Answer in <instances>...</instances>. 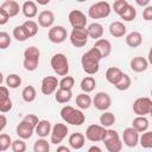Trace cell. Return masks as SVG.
Here are the masks:
<instances>
[{
  "instance_id": "obj_50",
  "label": "cell",
  "mask_w": 152,
  "mask_h": 152,
  "mask_svg": "<svg viewBox=\"0 0 152 152\" xmlns=\"http://www.w3.org/2000/svg\"><path fill=\"white\" fill-rule=\"evenodd\" d=\"M8 19H10V17L6 14V12H5L4 10L0 8V25H5V24H7Z\"/></svg>"
},
{
  "instance_id": "obj_12",
  "label": "cell",
  "mask_w": 152,
  "mask_h": 152,
  "mask_svg": "<svg viewBox=\"0 0 152 152\" xmlns=\"http://www.w3.org/2000/svg\"><path fill=\"white\" fill-rule=\"evenodd\" d=\"M68 19H69V23L72 26V28H76V27H86V25H87V17L80 10L71 11L69 13V15H68Z\"/></svg>"
},
{
  "instance_id": "obj_39",
  "label": "cell",
  "mask_w": 152,
  "mask_h": 152,
  "mask_svg": "<svg viewBox=\"0 0 152 152\" xmlns=\"http://www.w3.org/2000/svg\"><path fill=\"white\" fill-rule=\"evenodd\" d=\"M23 26H24V28L26 30V32H27V34H28L30 38H31V37H34V36L37 34V32H38V25H37V23L33 21V20H26V21L23 24Z\"/></svg>"
},
{
  "instance_id": "obj_30",
  "label": "cell",
  "mask_w": 152,
  "mask_h": 152,
  "mask_svg": "<svg viewBox=\"0 0 152 152\" xmlns=\"http://www.w3.org/2000/svg\"><path fill=\"white\" fill-rule=\"evenodd\" d=\"M80 87H81V89H82L86 94H88V93H90V91H93V90L95 89V87H96V81H95V78L91 77V76H86V77L81 81Z\"/></svg>"
},
{
  "instance_id": "obj_26",
  "label": "cell",
  "mask_w": 152,
  "mask_h": 152,
  "mask_svg": "<svg viewBox=\"0 0 152 152\" xmlns=\"http://www.w3.org/2000/svg\"><path fill=\"white\" fill-rule=\"evenodd\" d=\"M51 128H52V127H51L50 121H48V120H40V121L37 124L34 131H36V133H37L40 138H45V137H48V135L51 133Z\"/></svg>"
},
{
  "instance_id": "obj_1",
  "label": "cell",
  "mask_w": 152,
  "mask_h": 152,
  "mask_svg": "<svg viewBox=\"0 0 152 152\" xmlns=\"http://www.w3.org/2000/svg\"><path fill=\"white\" fill-rule=\"evenodd\" d=\"M101 59L102 57L95 48H91L86 53H83L81 58V64H82L84 72H87L88 75H95L100 69Z\"/></svg>"
},
{
  "instance_id": "obj_31",
  "label": "cell",
  "mask_w": 152,
  "mask_h": 152,
  "mask_svg": "<svg viewBox=\"0 0 152 152\" xmlns=\"http://www.w3.org/2000/svg\"><path fill=\"white\" fill-rule=\"evenodd\" d=\"M71 97H72L71 90H66V89H62V88H59V89L56 91V94H55L56 101H57L58 103H62V104L69 102V101L71 100Z\"/></svg>"
},
{
  "instance_id": "obj_33",
  "label": "cell",
  "mask_w": 152,
  "mask_h": 152,
  "mask_svg": "<svg viewBox=\"0 0 152 152\" xmlns=\"http://www.w3.org/2000/svg\"><path fill=\"white\" fill-rule=\"evenodd\" d=\"M115 122V115L112 112H103L100 116V124L102 127H110Z\"/></svg>"
},
{
  "instance_id": "obj_15",
  "label": "cell",
  "mask_w": 152,
  "mask_h": 152,
  "mask_svg": "<svg viewBox=\"0 0 152 152\" xmlns=\"http://www.w3.org/2000/svg\"><path fill=\"white\" fill-rule=\"evenodd\" d=\"M12 109V100L7 87L0 86V113H7Z\"/></svg>"
},
{
  "instance_id": "obj_42",
  "label": "cell",
  "mask_w": 152,
  "mask_h": 152,
  "mask_svg": "<svg viewBox=\"0 0 152 152\" xmlns=\"http://www.w3.org/2000/svg\"><path fill=\"white\" fill-rule=\"evenodd\" d=\"M58 86H59V88H62V89L71 90L72 87L75 86V80H74V77H71V76H64V77L59 81Z\"/></svg>"
},
{
  "instance_id": "obj_14",
  "label": "cell",
  "mask_w": 152,
  "mask_h": 152,
  "mask_svg": "<svg viewBox=\"0 0 152 152\" xmlns=\"http://www.w3.org/2000/svg\"><path fill=\"white\" fill-rule=\"evenodd\" d=\"M122 141L128 147H135L139 142V133L133 127H127L124 129Z\"/></svg>"
},
{
  "instance_id": "obj_8",
  "label": "cell",
  "mask_w": 152,
  "mask_h": 152,
  "mask_svg": "<svg viewBox=\"0 0 152 152\" xmlns=\"http://www.w3.org/2000/svg\"><path fill=\"white\" fill-rule=\"evenodd\" d=\"M107 129L101 125H90L86 131V138L93 142L102 141L106 137Z\"/></svg>"
},
{
  "instance_id": "obj_27",
  "label": "cell",
  "mask_w": 152,
  "mask_h": 152,
  "mask_svg": "<svg viewBox=\"0 0 152 152\" xmlns=\"http://www.w3.org/2000/svg\"><path fill=\"white\" fill-rule=\"evenodd\" d=\"M21 11H23V14H24L26 18H30V19H31V18H34V17L37 15V12H38L36 2H33V1H31V0L25 1V2L23 4Z\"/></svg>"
},
{
  "instance_id": "obj_4",
  "label": "cell",
  "mask_w": 152,
  "mask_h": 152,
  "mask_svg": "<svg viewBox=\"0 0 152 152\" xmlns=\"http://www.w3.org/2000/svg\"><path fill=\"white\" fill-rule=\"evenodd\" d=\"M110 5L107 1H99L93 4L88 10V15L91 19H102L107 18L110 14Z\"/></svg>"
},
{
  "instance_id": "obj_7",
  "label": "cell",
  "mask_w": 152,
  "mask_h": 152,
  "mask_svg": "<svg viewBox=\"0 0 152 152\" xmlns=\"http://www.w3.org/2000/svg\"><path fill=\"white\" fill-rule=\"evenodd\" d=\"M152 110V100L150 97H139L133 102V112L138 116H145Z\"/></svg>"
},
{
  "instance_id": "obj_37",
  "label": "cell",
  "mask_w": 152,
  "mask_h": 152,
  "mask_svg": "<svg viewBox=\"0 0 152 152\" xmlns=\"http://www.w3.org/2000/svg\"><path fill=\"white\" fill-rule=\"evenodd\" d=\"M33 152H50V144L44 138L38 139L33 144Z\"/></svg>"
},
{
  "instance_id": "obj_17",
  "label": "cell",
  "mask_w": 152,
  "mask_h": 152,
  "mask_svg": "<svg viewBox=\"0 0 152 152\" xmlns=\"http://www.w3.org/2000/svg\"><path fill=\"white\" fill-rule=\"evenodd\" d=\"M93 48H95L100 52V55H101L102 58L108 57L110 55V52H112V44H110V42L108 39H104V38L97 39L95 42V44H94Z\"/></svg>"
},
{
  "instance_id": "obj_44",
  "label": "cell",
  "mask_w": 152,
  "mask_h": 152,
  "mask_svg": "<svg viewBox=\"0 0 152 152\" xmlns=\"http://www.w3.org/2000/svg\"><path fill=\"white\" fill-rule=\"evenodd\" d=\"M11 147H12L13 152H25L26 151V144L23 139H17V140L12 141Z\"/></svg>"
},
{
  "instance_id": "obj_32",
  "label": "cell",
  "mask_w": 152,
  "mask_h": 152,
  "mask_svg": "<svg viewBox=\"0 0 152 152\" xmlns=\"http://www.w3.org/2000/svg\"><path fill=\"white\" fill-rule=\"evenodd\" d=\"M37 93L33 86H26L21 91V97L25 102H33L36 100Z\"/></svg>"
},
{
  "instance_id": "obj_48",
  "label": "cell",
  "mask_w": 152,
  "mask_h": 152,
  "mask_svg": "<svg viewBox=\"0 0 152 152\" xmlns=\"http://www.w3.org/2000/svg\"><path fill=\"white\" fill-rule=\"evenodd\" d=\"M23 120H24V121H26V122H28L30 125H32L34 128H36L37 124L39 122L38 116H37V115H34V114H27V115H25V116H24V119H23Z\"/></svg>"
},
{
  "instance_id": "obj_3",
  "label": "cell",
  "mask_w": 152,
  "mask_h": 152,
  "mask_svg": "<svg viewBox=\"0 0 152 152\" xmlns=\"http://www.w3.org/2000/svg\"><path fill=\"white\" fill-rule=\"evenodd\" d=\"M50 64L53 71L59 76H68L69 72V62L64 53H55L51 57Z\"/></svg>"
},
{
  "instance_id": "obj_55",
  "label": "cell",
  "mask_w": 152,
  "mask_h": 152,
  "mask_svg": "<svg viewBox=\"0 0 152 152\" xmlns=\"http://www.w3.org/2000/svg\"><path fill=\"white\" fill-rule=\"evenodd\" d=\"M2 82H4V75H2V72L0 71V86L2 84Z\"/></svg>"
},
{
  "instance_id": "obj_40",
  "label": "cell",
  "mask_w": 152,
  "mask_h": 152,
  "mask_svg": "<svg viewBox=\"0 0 152 152\" xmlns=\"http://www.w3.org/2000/svg\"><path fill=\"white\" fill-rule=\"evenodd\" d=\"M141 145V147L144 148H151L152 147V132L146 131L145 133H142V135L139 138V142Z\"/></svg>"
},
{
  "instance_id": "obj_23",
  "label": "cell",
  "mask_w": 152,
  "mask_h": 152,
  "mask_svg": "<svg viewBox=\"0 0 152 152\" xmlns=\"http://www.w3.org/2000/svg\"><path fill=\"white\" fill-rule=\"evenodd\" d=\"M126 31H127V28L124 25V23H121V21H113L109 25V33L115 38L124 37L126 34Z\"/></svg>"
},
{
  "instance_id": "obj_22",
  "label": "cell",
  "mask_w": 152,
  "mask_h": 152,
  "mask_svg": "<svg viewBox=\"0 0 152 152\" xmlns=\"http://www.w3.org/2000/svg\"><path fill=\"white\" fill-rule=\"evenodd\" d=\"M84 142H86V137L82 134V133H72L70 137H69V145L71 148L74 150H80L84 146Z\"/></svg>"
},
{
  "instance_id": "obj_24",
  "label": "cell",
  "mask_w": 152,
  "mask_h": 152,
  "mask_svg": "<svg viewBox=\"0 0 152 152\" xmlns=\"http://www.w3.org/2000/svg\"><path fill=\"white\" fill-rule=\"evenodd\" d=\"M87 28V32H88V37L90 38H94V39H100L103 34V26L99 23H91L90 25H88Z\"/></svg>"
},
{
  "instance_id": "obj_41",
  "label": "cell",
  "mask_w": 152,
  "mask_h": 152,
  "mask_svg": "<svg viewBox=\"0 0 152 152\" xmlns=\"http://www.w3.org/2000/svg\"><path fill=\"white\" fill-rule=\"evenodd\" d=\"M131 83H132V81H131V77L128 76V75H126V74H124L122 75V77H121V80L114 86L118 90H127L129 87H131Z\"/></svg>"
},
{
  "instance_id": "obj_43",
  "label": "cell",
  "mask_w": 152,
  "mask_h": 152,
  "mask_svg": "<svg viewBox=\"0 0 152 152\" xmlns=\"http://www.w3.org/2000/svg\"><path fill=\"white\" fill-rule=\"evenodd\" d=\"M11 144H12V140L8 134H5V133L0 134V152L8 150Z\"/></svg>"
},
{
  "instance_id": "obj_18",
  "label": "cell",
  "mask_w": 152,
  "mask_h": 152,
  "mask_svg": "<svg viewBox=\"0 0 152 152\" xmlns=\"http://www.w3.org/2000/svg\"><path fill=\"white\" fill-rule=\"evenodd\" d=\"M0 8L4 10V11L6 12V14H7L10 18L15 17V15L19 13V11H20L19 4H18L17 1H14V0H6V1H4V2L1 4Z\"/></svg>"
},
{
  "instance_id": "obj_54",
  "label": "cell",
  "mask_w": 152,
  "mask_h": 152,
  "mask_svg": "<svg viewBox=\"0 0 152 152\" xmlns=\"http://www.w3.org/2000/svg\"><path fill=\"white\" fill-rule=\"evenodd\" d=\"M88 152H102V150L99 146H91V147H89Z\"/></svg>"
},
{
  "instance_id": "obj_29",
  "label": "cell",
  "mask_w": 152,
  "mask_h": 152,
  "mask_svg": "<svg viewBox=\"0 0 152 152\" xmlns=\"http://www.w3.org/2000/svg\"><path fill=\"white\" fill-rule=\"evenodd\" d=\"M93 103V100L91 97L86 94V93H82V94H78L76 96V106L81 109H88Z\"/></svg>"
},
{
  "instance_id": "obj_38",
  "label": "cell",
  "mask_w": 152,
  "mask_h": 152,
  "mask_svg": "<svg viewBox=\"0 0 152 152\" xmlns=\"http://www.w3.org/2000/svg\"><path fill=\"white\" fill-rule=\"evenodd\" d=\"M120 17H121V19H124L125 21H132V20H134L135 17H137V10H135V7L128 4L127 7L125 8L124 13H122Z\"/></svg>"
},
{
  "instance_id": "obj_2",
  "label": "cell",
  "mask_w": 152,
  "mask_h": 152,
  "mask_svg": "<svg viewBox=\"0 0 152 152\" xmlns=\"http://www.w3.org/2000/svg\"><path fill=\"white\" fill-rule=\"evenodd\" d=\"M61 118L66 124H70L74 126H81L86 121L84 114L80 109H76L71 106H64L61 109Z\"/></svg>"
},
{
  "instance_id": "obj_6",
  "label": "cell",
  "mask_w": 152,
  "mask_h": 152,
  "mask_svg": "<svg viewBox=\"0 0 152 152\" xmlns=\"http://www.w3.org/2000/svg\"><path fill=\"white\" fill-rule=\"evenodd\" d=\"M88 32L86 27H76L72 28L70 33V43L75 48H83L88 42Z\"/></svg>"
},
{
  "instance_id": "obj_46",
  "label": "cell",
  "mask_w": 152,
  "mask_h": 152,
  "mask_svg": "<svg viewBox=\"0 0 152 152\" xmlns=\"http://www.w3.org/2000/svg\"><path fill=\"white\" fill-rule=\"evenodd\" d=\"M11 45V37L7 32H0V49L5 50Z\"/></svg>"
},
{
  "instance_id": "obj_53",
  "label": "cell",
  "mask_w": 152,
  "mask_h": 152,
  "mask_svg": "<svg viewBox=\"0 0 152 152\" xmlns=\"http://www.w3.org/2000/svg\"><path fill=\"white\" fill-rule=\"evenodd\" d=\"M137 4H138L139 6H148V5H150V0H144V1L137 0Z\"/></svg>"
},
{
  "instance_id": "obj_9",
  "label": "cell",
  "mask_w": 152,
  "mask_h": 152,
  "mask_svg": "<svg viewBox=\"0 0 152 152\" xmlns=\"http://www.w3.org/2000/svg\"><path fill=\"white\" fill-rule=\"evenodd\" d=\"M66 30L61 26V25H57V26H52L50 30H49V33H48V38L51 43H55V44H61L63 43L65 39H66Z\"/></svg>"
},
{
  "instance_id": "obj_35",
  "label": "cell",
  "mask_w": 152,
  "mask_h": 152,
  "mask_svg": "<svg viewBox=\"0 0 152 152\" xmlns=\"http://www.w3.org/2000/svg\"><path fill=\"white\" fill-rule=\"evenodd\" d=\"M13 37H14L18 42H25V40H27V39L30 38L28 34H27V32H26V30L24 28L23 25L15 26V27L13 28Z\"/></svg>"
},
{
  "instance_id": "obj_25",
  "label": "cell",
  "mask_w": 152,
  "mask_h": 152,
  "mask_svg": "<svg viewBox=\"0 0 152 152\" xmlns=\"http://www.w3.org/2000/svg\"><path fill=\"white\" fill-rule=\"evenodd\" d=\"M142 43V36L138 31H133L126 36V44L129 48H138Z\"/></svg>"
},
{
  "instance_id": "obj_45",
  "label": "cell",
  "mask_w": 152,
  "mask_h": 152,
  "mask_svg": "<svg viewBox=\"0 0 152 152\" xmlns=\"http://www.w3.org/2000/svg\"><path fill=\"white\" fill-rule=\"evenodd\" d=\"M127 5H128V2H127L126 0H116V1L113 4V10H114V12H115L116 14L121 15V14L124 13L125 8L127 7Z\"/></svg>"
},
{
  "instance_id": "obj_52",
  "label": "cell",
  "mask_w": 152,
  "mask_h": 152,
  "mask_svg": "<svg viewBox=\"0 0 152 152\" xmlns=\"http://www.w3.org/2000/svg\"><path fill=\"white\" fill-rule=\"evenodd\" d=\"M56 152H70V148L66 146H59V147H57Z\"/></svg>"
},
{
  "instance_id": "obj_34",
  "label": "cell",
  "mask_w": 152,
  "mask_h": 152,
  "mask_svg": "<svg viewBox=\"0 0 152 152\" xmlns=\"http://www.w3.org/2000/svg\"><path fill=\"white\" fill-rule=\"evenodd\" d=\"M21 84V77L17 74H10L6 77V86L11 89H17Z\"/></svg>"
},
{
  "instance_id": "obj_19",
  "label": "cell",
  "mask_w": 152,
  "mask_h": 152,
  "mask_svg": "<svg viewBox=\"0 0 152 152\" xmlns=\"http://www.w3.org/2000/svg\"><path fill=\"white\" fill-rule=\"evenodd\" d=\"M129 66L131 69L134 71V72H142L147 69L148 66V62L145 57H141V56H137L134 58L131 59V63H129Z\"/></svg>"
},
{
  "instance_id": "obj_36",
  "label": "cell",
  "mask_w": 152,
  "mask_h": 152,
  "mask_svg": "<svg viewBox=\"0 0 152 152\" xmlns=\"http://www.w3.org/2000/svg\"><path fill=\"white\" fill-rule=\"evenodd\" d=\"M40 57V51L38 48L36 46H28L26 48V50L24 51V59H34V61H39Z\"/></svg>"
},
{
  "instance_id": "obj_5",
  "label": "cell",
  "mask_w": 152,
  "mask_h": 152,
  "mask_svg": "<svg viewBox=\"0 0 152 152\" xmlns=\"http://www.w3.org/2000/svg\"><path fill=\"white\" fill-rule=\"evenodd\" d=\"M102 141L104 142V146L108 152H120L122 148V142L120 140L119 133L114 129H107L106 137Z\"/></svg>"
},
{
  "instance_id": "obj_20",
  "label": "cell",
  "mask_w": 152,
  "mask_h": 152,
  "mask_svg": "<svg viewBox=\"0 0 152 152\" xmlns=\"http://www.w3.org/2000/svg\"><path fill=\"white\" fill-rule=\"evenodd\" d=\"M53 21H55V15H53V13L51 11L45 10V11H42L38 14V24L42 27H45V28L51 27Z\"/></svg>"
},
{
  "instance_id": "obj_10",
  "label": "cell",
  "mask_w": 152,
  "mask_h": 152,
  "mask_svg": "<svg viewBox=\"0 0 152 152\" xmlns=\"http://www.w3.org/2000/svg\"><path fill=\"white\" fill-rule=\"evenodd\" d=\"M91 104H94V107H95L96 109L106 112V110L110 107V104H112V99H110V96H109L107 93L100 91V93H97V94L94 96Z\"/></svg>"
},
{
  "instance_id": "obj_49",
  "label": "cell",
  "mask_w": 152,
  "mask_h": 152,
  "mask_svg": "<svg viewBox=\"0 0 152 152\" xmlns=\"http://www.w3.org/2000/svg\"><path fill=\"white\" fill-rule=\"evenodd\" d=\"M142 18L146 21L152 20V6L151 5H148V6H146L144 8V11H142Z\"/></svg>"
},
{
  "instance_id": "obj_13",
  "label": "cell",
  "mask_w": 152,
  "mask_h": 152,
  "mask_svg": "<svg viewBox=\"0 0 152 152\" xmlns=\"http://www.w3.org/2000/svg\"><path fill=\"white\" fill-rule=\"evenodd\" d=\"M59 81L57 80V77L55 76H46L42 80V86H40V90L44 95H51L56 91L57 87H58Z\"/></svg>"
},
{
  "instance_id": "obj_16",
  "label": "cell",
  "mask_w": 152,
  "mask_h": 152,
  "mask_svg": "<svg viewBox=\"0 0 152 152\" xmlns=\"http://www.w3.org/2000/svg\"><path fill=\"white\" fill-rule=\"evenodd\" d=\"M33 132H34V127H33L32 125H30L28 122L24 121V120H21V121L19 122V125L17 126V134H18V137H19L20 139H23V140L30 139V138L32 137Z\"/></svg>"
},
{
  "instance_id": "obj_11",
  "label": "cell",
  "mask_w": 152,
  "mask_h": 152,
  "mask_svg": "<svg viewBox=\"0 0 152 152\" xmlns=\"http://www.w3.org/2000/svg\"><path fill=\"white\" fill-rule=\"evenodd\" d=\"M68 131L69 129H68L66 125H64V124H56L51 128V133H50V135H51V142L55 144V145L62 142V140L66 137Z\"/></svg>"
},
{
  "instance_id": "obj_51",
  "label": "cell",
  "mask_w": 152,
  "mask_h": 152,
  "mask_svg": "<svg viewBox=\"0 0 152 152\" xmlns=\"http://www.w3.org/2000/svg\"><path fill=\"white\" fill-rule=\"evenodd\" d=\"M7 125V118L4 114H0V132L6 127Z\"/></svg>"
},
{
  "instance_id": "obj_28",
  "label": "cell",
  "mask_w": 152,
  "mask_h": 152,
  "mask_svg": "<svg viewBox=\"0 0 152 152\" xmlns=\"http://www.w3.org/2000/svg\"><path fill=\"white\" fill-rule=\"evenodd\" d=\"M150 124H148V120L145 118V116H137L133 119V122H132V127L138 132V133H141V132H146L147 128H148Z\"/></svg>"
},
{
  "instance_id": "obj_21",
  "label": "cell",
  "mask_w": 152,
  "mask_h": 152,
  "mask_svg": "<svg viewBox=\"0 0 152 152\" xmlns=\"http://www.w3.org/2000/svg\"><path fill=\"white\" fill-rule=\"evenodd\" d=\"M122 75H124V72H122L119 68H116V66H110V68H108L107 71H106V80H107L110 84L115 86V84L121 80Z\"/></svg>"
},
{
  "instance_id": "obj_47",
  "label": "cell",
  "mask_w": 152,
  "mask_h": 152,
  "mask_svg": "<svg viewBox=\"0 0 152 152\" xmlns=\"http://www.w3.org/2000/svg\"><path fill=\"white\" fill-rule=\"evenodd\" d=\"M24 68L27 71H34L38 68L39 61H34V59H24Z\"/></svg>"
}]
</instances>
